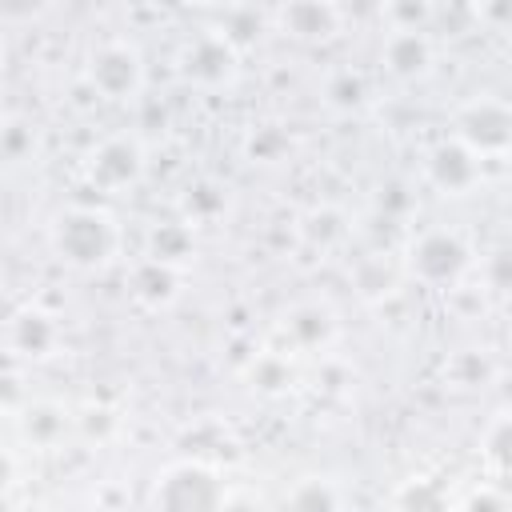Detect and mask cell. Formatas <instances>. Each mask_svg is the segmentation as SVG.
I'll return each instance as SVG.
<instances>
[{"mask_svg": "<svg viewBox=\"0 0 512 512\" xmlns=\"http://www.w3.org/2000/svg\"><path fill=\"white\" fill-rule=\"evenodd\" d=\"M112 248V228L96 212H72L60 228V252L76 264H96Z\"/></svg>", "mask_w": 512, "mask_h": 512, "instance_id": "cell-2", "label": "cell"}, {"mask_svg": "<svg viewBox=\"0 0 512 512\" xmlns=\"http://www.w3.org/2000/svg\"><path fill=\"white\" fill-rule=\"evenodd\" d=\"M160 512H216L220 508V488L204 468H176L164 476L156 492Z\"/></svg>", "mask_w": 512, "mask_h": 512, "instance_id": "cell-1", "label": "cell"}, {"mask_svg": "<svg viewBox=\"0 0 512 512\" xmlns=\"http://www.w3.org/2000/svg\"><path fill=\"white\" fill-rule=\"evenodd\" d=\"M464 264V248L452 240V236H424L420 248H416V268L428 276V280H448L456 276Z\"/></svg>", "mask_w": 512, "mask_h": 512, "instance_id": "cell-3", "label": "cell"}]
</instances>
